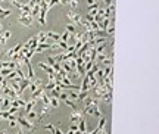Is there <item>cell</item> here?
<instances>
[{"label":"cell","mask_w":159,"mask_h":134,"mask_svg":"<svg viewBox=\"0 0 159 134\" xmlns=\"http://www.w3.org/2000/svg\"><path fill=\"white\" fill-rule=\"evenodd\" d=\"M84 115H96L97 118H102V110L99 108V100L93 99V97H88L87 102H86V106L83 109Z\"/></svg>","instance_id":"1"},{"label":"cell","mask_w":159,"mask_h":134,"mask_svg":"<svg viewBox=\"0 0 159 134\" xmlns=\"http://www.w3.org/2000/svg\"><path fill=\"white\" fill-rule=\"evenodd\" d=\"M16 124H18L22 130H28V131H34V130H36L34 124H33L30 119H27V116H22V115H16Z\"/></svg>","instance_id":"2"},{"label":"cell","mask_w":159,"mask_h":134,"mask_svg":"<svg viewBox=\"0 0 159 134\" xmlns=\"http://www.w3.org/2000/svg\"><path fill=\"white\" fill-rule=\"evenodd\" d=\"M66 16L69 18V22H71V24H74L75 27H77V25H81V22H83L81 15H80L78 12L72 11V9H69V11L66 12Z\"/></svg>","instance_id":"3"},{"label":"cell","mask_w":159,"mask_h":134,"mask_svg":"<svg viewBox=\"0 0 159 134\" xmlns=\"http://www.w3.org/2000/svg\"><path fill=\"white\" fill-rule=\"evenodd\" d=\"M33 16L30 15V14H19V18H18V22L19 24H22V25H25V27H30L31 24H33Z\"/></svg>","instance_id":"4"},{"label":"cell","mask_w":159,"mask_h":134,"mask_svg":"<svg viewBox=\"0 0 159 134\" xmlns=\"http://www.w3.org/2000/svg\"><path fill=\"white\" fill-rule=\"evenodd\" d=\"M83 118H84V112L75 109V110H72V113H71V124H78Z\"/></svg>","instance_id":"5"},{"label":"cell","mask_w":159,"mask_h":134,"mask_svg":"<svg viewBox=\"0 0 159 134\" xmlns=\"http://www.w3.org/2000/svg\"><path fill=\"white\" fill-rule=\"evenodd\" d=\"M21 49H22V43H19V44H16L15 47H12V49H9L8 52H6V56L9 58V61H12L19 52H21Z\"/></svg>","instance_id":"6"},{"label":"cell","mask_w":159,"mask_h":134,"mask_svg":"<svg viewBox=\"0 0 159 134\" xmlns=\"http://www.w3.org/2000/svg\"><path fill=\"white\" fill-rule=\"evenodd\" d=\"M2 91H3V96H5V97H9L11 100H14V99H18V94H16V93H15V90H12L9 86H6V87L2 90Z\"/></svg>","instance_id":"7"},{"label":"cell","mask_w":159,"mask_h":134,"mask_svg":"<svg viewBox=\"0 0 159 134\" xmlns=\"http://www.w3.org/2000/svg\"><path fill=\"white\" fill-rule=\"evenodd\" d=\"M36 103H37V99H33V97H31L30 102H25V105H24V113H28L30 110H33L36 108Z\"/></svg>","instance_id":"8"},{"label":"cell","mask_w":159,"mask_h":134,"mask_svg":"<svg viewBox=\"0 0 159 134\" xmlns=\"http://www.w3.org/2000/svg\"><path fill=\"white\" fill-rule=\"evenodd\" d=\"M18 65L14 62V61H0V69L3 68H11V69H15Z\"/></svg>","instance_id":"9"},{"label":"cell","mask_w":159,"mask_h":134,"mask_svg":"<svg viewBox=\"0 0 159 134\" xmlns=\"http://www.w3.org/2000/svg\"><path fill=\"white\" fill-rule=\"evenodd\" d=\"M11 37H12V33H11V31L0 33V44H2V46H5V44H6V41H8Z\"/></svg>","instance_id":"10"},{"label":"cell","mask_w":159,"mask_h":134,"mask_svg":"<svg viewBox=\"0 0 159 134\" xmlns=\"http://www.w3.org/2000/svg\"><path fill=\"white\" fill-rule=\"evenodd\" d=\"M78 93L80 91H77V90H68V93H65V96L72 102H78Z\"/></svg>","instance_id":"11"},{"label":"cell","mask_w":159,"mask_h":134,"mask_svg":"<svg viewBox=\"0 0 159 134\" xmlns=\"http://www.w3.org/2000/svg\"><path fill=\"white\" fill-rule=\"evenodd\" d=\"M39 66H40V68H41L43 71H46V72H47L49 75H50V74H56V72H55V69H53V68H52V66H50L49 63H44V62H40V63H39Z\"/></svg>","instance_id":"12"},{"label":"cell","mask_w":159,"mask_h":134,"mask_svg":"<svg viewBox=\"0 0 159 134\" xmlns=\"http://www.w3.org/2000/svg\"><path fill=\"white\" fill-rule=\"evenodd\" d=\"M44 128H46V130H50L53 134H63V133L61 131V128H58V127L53 125V124H44Z\"/></svg>","instance_id":"13"},{"label":"cell","mask_w":159,"mask_h":134,"mask_svg":"<svg viewBox=\"0 0 159 134\" xmlns=\"http://www.w3.org/2000/svg\"><path fill=\"white\" fill-rule=\"evenodd\" d=\"M46 36H47V38H50V40H53V41H59V40H61V34H58V33H55V31H47Z\"/></svg>","instance_id":"14"},{"label":"cell","mask_w":159,"mask_h":134,"mask_svg":"<svg viewBox=\"0 0 159 134\" xmlns=\"http://www.w3.org/2000/svg\"><path fill=\"white\" fill-rule=\"evenodd\" d=\"M11 14H12V11H11V9H3V8H0V19L8 18Z\"/></svg>","instance_id":"15"},{"label":"cell","mask_w":159,"mask_h":134,"mask_svg":"<svg viewBox=\"0 0 159 134\" xmlns=\"http://www.w3.org/2000/svg\"><path fill=\"white\" fill-rule=\"evenodd\" d=\"M36 37H37V43H44V41L47 40V36H46V33H44V31H40Z\"/></svg>","instance_id":"16"},{"label":"cell","mask_w":159,"mask_h":134,"mask_svg":"<svg viewBox=\"0 0 159 134\" xmlns=\"http://www.w3.org/2000/svg\"><path fill=\"white\" fill-rule=\"evenodd\" d=\"M44 93V88H43V86H40L36 91H33V99H40V96Z\"/></svg>","instance_id":"17"},{"label":"cell","mask_w":159,"mask_h":134,"mask_svg":"<svg viewBox=\"0 0 159 134\" xmlns=\"http://www.w3.org/2000/svg\"><path fill=\"white\" fill-rule=\"evenodd\" d=\"M65 31H68L69 34H75V33H77V27H75L74 24H71V22H69V24L66 25V30H65Z\"/></svg>","instance_id":"18"},{"label":"cell","mask_w":159,"mask_h":134,"mask_svg":"<svg viewBox=\"0 0 159 134\" xmlns=\"http://www.w3.org/2000/svg\"><path fill=\"white\" fill-rule=\"evenodd\" d=\"M25 116H27V119H36V118L39 119V115H37V112H36L34 109H33V110H30L28 113H25Z\"/></svg>","instance_id":"19"},{"label":"cell","mask_w":159,"mask_h":134,"mask_svg":"<svg viewBox=\"0 0 159 134\" xmlns=\"http://www.w3.org/2000/svg\"><path fill=\"white\" fill-rule=\"evenodd\" d=\"M50 97V96H49ZM59 106V99L56 97H50V108H58Z\"/></svg>","instance_id":"20"},{"label":"cell","mask_w":159,"mask_h":134,"mask_svg":"<svg viewBox=\"0 0 159 134\" xmlns=\"http://www.w3.org/2000/svg\"><path fill=\"white\" fill-rule=\"evenodd\" d=\"M68 5H69V8H71L72 11H75V9H77V6H78V0H69Z\"/></svg>","instance_id":"21"},{"label":"cell","mask_w":159,"mask_h":134,"mask_svg":"<svg viewBox=\"0 0 159 134\" xmlns=\"http://www.w3.org/2000/svg\"><path fill=\"white\" fill-rule=\"evenodd\" d=\"M55 86H56V81H50V80H49V83H47L46 87H43V88H44V90H52Z\"/></svg>","instance_id":"22"},{"label":"cell","mask_w":159,"mask_h":134,"mask_svg":"<svg viewBox=\"0 0 159 134\" xmlns=\"http://www.w3.org/2000/svg\"><path fill=\"white\" fill-rule=\"evenodd\" d=\"M69 36H71V34H69L68 31H65L63 34H61V40H62V41H66V43H68V38H69Z\"/></svg>","instance_id":"23"},{"label":"cell","mask_w":159,"mask_h":134,"mask_svg":"<svg viewBox=\"0 0 159 134\" xmlns=\"http://www.w3.org/2000/svg\"><path fill=\"white\" fill-rule=\"evenodd\" d=\"M47 63H49V65H50V66L53 68V66H55V65H56L58 62L55 61V58H53V56H49V58H47Z\"/></svg>","instance_id":"24"},{"label":"cell","mask_w":159,"mask_h":134,"mask_svg":"<svg viewBox=\"0 0 159 134\" xmlns=\"http://www.w3.org/2000/svg\"><path fill=\"white\" fill-rule=\"evenodd\" d=\"M6 86H8V81H6V80H5V81H2V83H0V91H2V90H3V88H5Z\"/></svg>","instance_id":"25"},{"label":"cell","mask_w":159,"mask_h":134,"mask_svg":"<svg viewBox=\"0 0 159 134\" xmlns=\"http://www.w3.org/2000/svg\"><path fill=\"white\" fill-rule=\"evenodd\" d=\"M87 3H88V6H91V5H94L97 2H96V0H87Z\"/></svg>","instance_id":"26"},{"label":"cell","mask_w":159,"mask_h":134,"mask_svg":"<svg viewBox=\"0 0 159 134\" xmlns=\"http://www.w3.org/2000/svg\"><path fill=\"white\" fill-rule=\"evenodd\" d=\"M16 134H24V131H22V128H19V130L16 131Z\"/></svg>","instance_id":"27"},{"label":"cell","mask_w":159,"mask_h":134,"mask_svg":"<svg viewBox=\"0 0 159 134\" xmlns=\"http://www.w3.org/2000/svg\"><path fill=\"white\" fill-rule=\"evenodd\" d=\"M2 53H3V52H2V50H0V56H2Z\"/></svg>","instance_id":"28"}]
</instances>
